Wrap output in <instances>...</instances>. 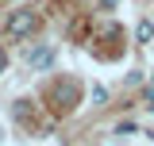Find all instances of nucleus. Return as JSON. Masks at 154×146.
I'll list each match as a JSON object with an SVG mask.
<instances>
[{
	"instance_id": "nucleus-3",
	"label": "nucleus",
	"mask_w": 154,
	"mask_h": 146,
	"mask_svg": "<svg viewBox=\"0 0 154 146\" xmlns=\"http://www.w3.org/2000/svg\"><path fill=\"white\" fill-rule=\"evenodd\" d=\"M54 100H58V111H69L73 100H77V85H73V81H66V89L58 85V89H54Z\"/></svg>"
},
{
	"instance_id": "nucleus-4",
	"label": "nucleus",
	"mask_w": 154,
	"mask_h": 146,
	"mask_svg": "<svg viewBox=\"0 0 154 146\" xmlns=\"http://www.w3.org/2000/svg\"><path fill=\"white\" fill-rule=\"evenodd\" d=\"M135 38H139V46H150L154 42V19H139L135 23Z\"/></svg>"
},
{
	"instance_id": "nucleus-8",
	"label": "nucleus",
	"mask_w": 154,
	"mask_h": 146,
	"mask_svg": "<svg viewBox=\"0 0 154 146\" xmlns=\"http://www.w3.org/2000/svg\"><path fill=\"white\" fill-rule=\"evenodd\" d=\"M116 4L119 0H96V8H104V12H116Z\"/></svg>"
},
{
	"instance_id": "nucleus-1",
	"label": "nucleus",
	"mask_w": 154,
	"mask_h": 146,
	"mask_svg": "<svg viewBox=\"0 0 154 146\" xmlns=\"http://www.w3.org/2000/svg\"><path fill=\"white\" fill-rule=\"evenodd\" d=\"M35 27H38L35 12H12V16H8V23H4V35L16 42V38H27Z\"/></svg>"
},
{
	"instance_id": "nucleus-9",
	"label": "nucleus",
	"mask_w": 154,
	"mask_h": 146,
	"mask_svg": "<svg viewBox=\"0 0 154 146\" xmlns=\"http://www.w3.org/2000/svg\"><path fill=\"white\" fill-rule=\"evenodd\" d=\"M8 69V54H4V46H0V73Z\"/></svg>"
},
{
	"instance_id": "nucleus-2",
	"label": "nucleus",
	"mask_w": 154,
	"mask_h": 146,
	"mask_svg": "<svg viewBox=\"0 0 154 146\" xmlns=\"http://www.w3.org/2000/svg\"><path fill=\"white\" fill-rule=\"evenodd\" d=\"M23 62H27V69H31V73L50 69V65H54V46L38 42V46H31V50H27V58H23Z\"/></svg>"
},
{
	"instance_id": "nucleus-6",
	"label": "nucleus",
	"mask_w": 154,
	"mask_h": 146,
	"mask_svg": "<svg viewBox=\"0 0 154 146\" xmlns=\"http://www.w3.org/2000/svg\"><path fill=\"white\" fill-rule=\"evenodd\" d=\"M143 108H146V111H150V115H154V85H150V89H146V96H143Z\"/></svg>"
},
{
	"instance_id": "nucleus-7",
	"label": "nucleus",
	"mask_w": 154,
	"mask_h": 146,
	"mask_svg": "<svg viewBox=\"0 0 154 146\" xmlns=\"http://www.w3.org/2000/svg\"><path fill=\"white\" fill-rule=\"evenodd\" d=\"M116 135H119V138H127V135H135V123H119V127H116Z\"/></svg>"
},
{
	"instance_id": "nucleus-10",
	"label": "nucleus",
	"mask_w": 154,
	"mask_h": 146,
	"mask_svg": "<svg viewBox=\"0 0 154 146\" xmlns=\"http://www.w3.org/2000/svg\"><path fill=\"white\" fill-rule=\"evenodd\" d=\"M150 85H154V69H150Z\"/></svg>"
},
{
	"instance_id": "nucleus-5",
	"label": "nucleus",
	"mask_w": 154,
	"mask_h": 146,
	"mask_svg": "<svg viewBox=\"0 0 154 146\" xmlns=\"http://www.w3.org/2000/svg\"><path fill=\"white\" fill-rule=\"evenodd\" d=\"M104 100H108V89H104V85H93V104H96V108H100Z\"/></svg>"
}]
</instances>
